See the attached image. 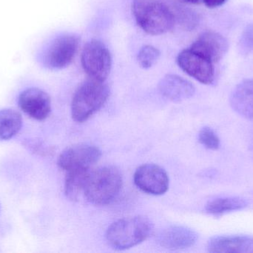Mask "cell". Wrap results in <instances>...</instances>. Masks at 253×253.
I'll use <instances>...</instances> for the list:
<instances>
[{
    "instance_id": "cell-1",
    "label": "cell",
    "mask_w": 253,
    "mask_h": 253,
    "mask_svg": "<svg viewBox=\"0 0 253 253\" xmlns=\"http://www.w3.org/2000/svg\"><path fill=\"white\" fill-rule=\"evenodd\" d=\"M153 230V224L147 217H130L111 224L107 231L106 239L114 249L125 251L145 241Z\"/></svg>"
},
{
    "instance_id": "cell-2",
    "label": "cell",
    "mask_w": 253,
    "mask_h": 253,
    "mask_svg": "<svg viewBox=\"0 0 253 253\" xmlns=\"http://www.w3.org/2000/svg\"><path fill=\"white\" fill-rule=\"evenodd\" d=\"M132 13L138 26L150 35H161L175 25L172 10L157 0H133Z\"/></svg>"
},
{
    "instance_id": "cell-3",
    "label": "cell",
    "mask_w": 253,
    "mask_h": 253,
    "mask_svg": "<svg viewBox=\"0 0 253 253\" xmlns=\"http://www.w3.org/2000/svg\"><path fill=\"white\" fill-rule=\"evenodd\" d=\"M105 81L90 79L77 89L73 98L71 114L75 121L83 123L99 111L109 98Z\"/></svg>"
},
{
    "instance_id": "cell-4",
    "label": "cell",
    "mask_w": 253,
    "mask_h": 253,
    "mask_svg": "<svg viewBox=\"0 0 253 253\" xmlns=\"http://www.w3.org/2000/svg\"><path fill=\"white\" fill-rule=\"evenodd\" d=\"M123 177L117 168L104 166L90 172L84 193L90 203L105 205L111 203L120 193Z\"/></svg>"
},
{
    "instance_id": "cell-5",
    "label": "cell",
    "mask_w": 253,
    "mask_h": 253,
    "mask_svg": "<svg viewBox=\"0 0 253 253\" xmlns=\"http://www.w3.org/2000/svg\"><path fill=\"white\" fill-rule=\"evenodd\" d=\"M82 65L90 79L105 81L111 72L112 58L107 46L99 40H91L84 46Z\"/></svg>"
},
{
    "instance_id": "cell-6",
    "label": "cell",
    "mask_w": 253,
    "mask_h": 253,
    "mask_svg": "<svg viewBox=\"0 0 253 253\" xmlns=\"http://www.w3.org/2000/svg\"><path fill=\"white\" fill-rule=\"evenodd\" d=\"M80 39L74 34H64L55 39L44 55V63L50 69H62L74 61Z\"/></svg>"
},
{
    "instance_id": "cell-7",
    "label": "cell",
    "mask_w": 253,
    "mask_h": 253,
    "mask_svg": "<svg viewBox=\"0 0 253 253\" xmlns=\"http://www.w3.org/2000/svg\"><path fill=\"white\" fill-rule=\"evenodd\" d=\"M134 183L144 193L161 196L169 188V177L161 166L149 163L136 169L134 174Z\"/></svg>"
},
{
    "instance_id": "cell-8",
    "label": "cell",
    "mask_w": 253,
    "mask_h": 253,
    "mask_svg": "<svg viewBox=\"0 0 253 253\" xmlns=\"http://www.w3.org/2000/svg\"><path fill=\"white\" fill-rule=\"evenodd\" d=\"M102 155L100 150L90 144H78L65 150L58 159V166L65 172L90 169Z\"/></svg>"
},
{
    "instance_id": "cell-9",
    "label": "cell",
    "mask_w": 253,
    "mask_h": 253,
    "mask_svg": "<svg viewBox=\"0 0 253 253\" xmlns=\"http://www.w3.org/2000/svg\"><path fill=\"white\" fill-rule=\"evenodd\" d=\"M177 63L184 72L201 83L211 85L213 83V63L191 49H185L180 52L177 57Z\"/></svg>"
},
{
    "instance_id": "cell-10",
    "label": "cell",
    "mask_w": 253,
    "mask_h": 253,
    "mask_svg": "<svg viewBox=\"0 0 253 253\" xmlns=\"http://www.w3.org/2000/svg\"><path fill=\"white\" fill-rule=\"evenodd\" d=\"M18 102L21 109L35 120H44L51 111L50 96L38 88L25 89L19 95Z\"/></svg>"
},
{
    "instance_id": "cell-11",
    "label": "cell",
    "mask_w": 253,
    "mask_h": 253,
    "mask_svg": "<svg viewBox=\"0 0 253 253\" xmlns=\"http://www.w3.org/2000/svg\"><path fill=\"white\" fill-rule=\"evenodd\" d=\"M212 63L221 60L229 49L225 37L215 31H206L201 34L190 48Z\"/></svg>"
},
{
    "instance_id": "cell-12",
    "label": "cell",
    "mask_w": 253,
    "mask_h": 253,
    "mask_svg": "<svg viewBox=\"0 0 253 253\" xmlns=\"http://www.w3.org/2000/svg\"><path fill=\"white\" fill-rule=\"evenodd\" d=\"M198 234L191 229L182 226H172L161 232L158 241L161 246L169 250H183L196 243Z\"/></svg>"
},
{
    "instance_id": "cell-13",
    "label": "cell",
    "mask_w": 253,
    "mask_h": 253,
    "mask_svg": "<svg viewBox=\"0 0 253 253\" xmlns=\"http://www.w3.org/2000/svg\"><path fill=\"white\" fill-rule=\"evenodd\" d=\"M159 89L165 98L172 102L190 99L196 92L191 83L175 74H168L163 77L159 83Z\"/></svg>"
},
{
    "instance_id": "cell-14",
    "label": "cell",
    "mask_w": 253,
    "mask_h": 253,
    "mask_svg": "<svg viewBox=\"0 0 253 253\" xmlns=\"http://www.w3.org/2000/svg\"><path fill=\"white\" fill-rule=\"evenodd\" d=\"M210 253H253V237L248 236H215L208 242Z\"/></svg>"
},
{
    "instance_id": "cell-15",
    "label": "cell",
    "mask_w": 253,
    "mask_h": 253,
    "mask_svg": "<svg viewBox=\"0 0 253 253\" xmlns=\"http://www.w3.org/2000/svg\"><path fill=\"white\" fill-rule=\"evenodd\" d=\"M232 108L239 115L253 120V79L243 80L236 86L230 99Z\"/></svg>"
},
{
    "instance_id": "cell-16",
    "label": "cell",
    "mask_w": 253,
    "mask_h": 253,
    "mask_svg": "<svg viewBox=\"0 0 253 253\" xmlns=\"http://www.w3.org/2000/svg\"><path fill=\"white\" fill-rule=\"evenodd\" d=\"M248 202L240 197L218 198L208 202L205 206L208 213L214 216H221L224 214L242 210L248 207Z\"/></svg>"
},
{
    "instance_id": "cell-17",
    "label": "cell",
    "mask_w": 253,
    "mask_h": 253,
    "mask_svg": "<svg viewBox=\"0 0 253 253\" xmlns=\"http://www.w3.org/2000/svg\"><path fill=\"white\" fill-rule=\"evenodd\" d=\"M66 172L65 195L70 200H78L82 192H84L86 182L90 175V169H74Z\"/></svg>"
},
{
    "instance_id": "cell-18",
    "label": "cell",
    "mask_w": 253,
    "mask_h": 253,
    "mask_svg": "<svg viewBox=\"0 0 253 253\" xmlns=\"http://www.w3.org/2000/svg\"><path fill=\"white\" fill-rule=\"evenodd\" d=\"M22 117L19 111L11 108L0 110V140L5 141L14 137L20 131Z\"/></svg>"
},
{
    "instance_id": "cell-19",
    "label": "cell",
    "mask_w": 253,
    "mask_h": 253,
    "mask_svg": "<svg viewBox=\"0 0 253 253\" xmlns=\"http://www.w3.org/2000/svg\"><path fill=\"white\" fill-rule=\"evenodd\" d=\"M174 19L181 25L184 29H194L199 25V16L195 10H192L183 6H178L175 11H172Z\"/></svg>"
},
{
    "instance_id": "cell-20",
    "label": "cell",
    "mask_w": 253,
    "mask_h": 253,
    "mask_svg": "<svg viewBox=\"0 0 253 253\" xmlns=\"http://www.w3.org/2000/svg\"><path fill=\"white\" fill-rule=\"evenodd\" d=\"M160 51L154 46H145L139 51L138 62L141 68L147 69L151 68L159 59Z\"/></svg>"
},
{
    "instance_id": "cell-21",
    "label": "cell",
    "mask_w": 253,
    "mask_h": 253,
    "mask_svg": "<svg viewBox=\"0 0 253 253\" xmlns=\"http://www.w3.org/2000/svg\"><path fill=\"white\" fill-rule=\"evenodd\" d=\"M199 141L205 148L211 150H217L220 147V139L213 129L205 126L199 133Z\"/></svg>"
},
{
    "instance_id": "cell-22",
    "label": "cell",
    "mask_w": 253,
    "mask_h": 253,
    "mask_svg": "<svg viewBox=\"0 0 253 253\" xmlns=\"http://www.w3.org/2000/svg\"><path fill=\"white\" fill-rule=\"evenodd\" d=\"M240 49L245 53L253 51V24L247 27L242 34L240 41Z\"/></svg>"
},
{
    "instance_id": "cell-23",
    "label": "cell",
    "mask_w": 253,
    "mask_h": 253,
    "mask_svg": "<svg viewBox=\"0 0 253 253\" xmlns=\"http://www.w3.org/2000/svg\"><path fill=\"white\" fill-rule=\"evenodd\" d=\"M207 7L214 8L222 5L227 0H202Z\"/></svg>"
},
{
    "instance_id": "cell-24",
    "label": "cell",
    "mask_w": 253,
    "mask_h": 253,
    "mask_svg": "<svg viewBox=\"0 0 253 253\" xmlns=\"http://www.w3.org/2000/svg\"><path fill=\"white\" fill-rule=\"evenodd\" d=\"M184 2L187 3V4H197L202 1V0H181Z\"/></svg>"
}]
</instances>
